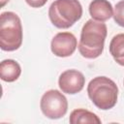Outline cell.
Masks as SVG:
<instances>
[{
  "label": "cell",
  "instance_id": "obj_6",
  "mask_svg": "<svg viewBox=\"0 0 124 124\" xmlns=\"http://www.w3.org/2000/svg\"><path fill=\"white\" fill-rule=\"evenodd\" d=\"M78 46V41L74 34L70 32L57 33L51 40L50 49L58 57L71 56Z\"/></svg>",
  "mask_w": 124,
  "mask_h": 124
},
{
  "label": "cell",
  "instance_id": "obj_4",
  "mask_svg": "<svg viewBox=\"0 0 124 124\" xmlns=\"http://www.w3.org/2000/svg\"><path fill=\"white\" fill-rule=\"evenodd\" d=\"M22 44V25L19 16L14 12H4L0 16V47L14 51Z\"/></svg>",
  "mask_w": 124,
  "mask_h": 124
},
{
  "label": "cell",
  "instance_id": "obj_3",
  "mask_svg": "<svg viewBox=\"0 0 124 124\" xmlns=\"http://www.w3.org/2000/svg\"><path fill=\"white\" fill-rule=\"evenodd\" d=\"M82 16V7L78 0H55L48 9L51 23L60 29L73 26Z\"/></svg>",
  "mask_w": 124,
  "mask_h": 124
},
{
  "label": "cell",
  "instance_id": "obj_11",
  "mask_svg": "<svg viewBox=\"0 0 124 124\" xmlns=\"http://www.w3.org/2000/svg\"><path fill=\"white\" fill-rule=\"evenodd\" d=\"M109 53L117 64L124 66V33L117 34L111 39Z\"/></svg>",
  "mask_w": 124,
  "mask_h": 124
},
{
  "label": "cell",
  "instance_id": "obj_8",
  "mask_svg": "<svg viewBox=\"0 0 124 124\" xmlns=\"http://www.w3.org/2000/svg\"><path fill=\"white\" fill-rule=\"evenodd\" d=\"M89 14L93 19L104 22L113 16V9L108 0H93L89 5Z\"/></svg>",
  "mask_w": 124,
  "mask_h": 124
},
{
  "label": "cell",
  "instance_id": "obj_12",
  "mask_svg": "<svg viewBox=\"0 0 124 124\" xmlns=\"http://www.w3.org/2000/svg\"><path fill=\"white\" fill-rule=\"evenodd\" d=\"M114 21L121 27H124V0L116 3L113 11Z\"/></svg>",
  "mask_w": 124,
  "mask_h": 124
},
{
  "label": "cell",
  "instance_id": "obj_13",
  "mask_svg": "<svg viewBox=\"0 0 124 124\" xmlns=\"http://www.w3.org/2000/svg\"><path fill=\"white\" fill-rule=\"evenodd\" d=\"M25 1L32 8H41L47 2V0H25Z\"/></svg>",
  "mask_w": 124,
  "mask_h": 124
},
{
  "label": "cell",
  "instance_id": "obj_15",
  "mask_svg": "<svg viewBox=\"0 0 124 124\" xmlns=\"http://www.w3.org/2000/svg\"><path fill=\"white\" fill-rule=\"evenodd\" d=\"M123 84H124V80H123Z\"/></svg>",
  "mask_w": 124,
  "mask_h": 124
},
{
  "label": "cell",
  "instance_id": "obj_1",
  "mask_svg": "<svg viewBox=\"0 0 124 124\" xmlns=\"http://www.w3.org/2000/svg\"><path fill=\"white\" fill-rule=\"evenodd\" d=\"M107 33V25L104 22L88 19L81 29L78 46L79 53L87 59L99 57L104 50Z\"/></svg>",
  "mask_w": 124,
  "mask_h": 124
},
{
  "label": "cell",
  "instance_id": "obj_9",
  "mask_svg": "<svg viewBox=\"0 0 124 124\" xmlns=\"http://www.w3.org/2000/svg\"><path fill=\"white\" fill-rule=\"evenodd\" d=\"M21 74L20 65L13 59H5L0 64V78L7 82L16 80Z\"/></svg>",
  "mask_w": 124,
  "mask_h": 124
},
{
  "label": "cell",
  "instance_id": "obj_10",
  "mask_svg": "<svg viewBox=\"0 0 124 124\" xmlns=\"http://www.w3.org/2000/svg\"><path fill=\"white\" fill-rule=\"evenodd\" d=\"M70 123L72 124H78V123H89V124H101V119L93 112L84 109V108H78L71 112Z\"/></svg>",
  "mask_w": 124,
  "mask_h": 124
},
{
  "label": "cell",
  "instance_id": "obj_2",
  "mask_svg": "<svg viewBox=\"0 0 124 124\" xmlns=\"http://www.w3.org/2000/svg\"><path fill=\"white\" fill-rule=\"evenodd\" d=\"M87 94L98 108L108 110L117 103L118 87L112 79L107 77H96L88 83Z\"/></svg>",
  "mask_w": 124,
  "mask_h": 124
},
{
  "label": "cell",
  "instance_id": "obj_14",
  "mask_svg": "<svg viewBox=\"0 0 124 124\" xmlns=\"http://www.w3.org/2000/svg\"><path fill=\"white\" fill-rule=\"evenodd\" d=\"M8 1H9V0H1V6L3 7V6L5 5V3H6V2H8Z\"/></svg>",
  "mask_w": 124,
  "mask_h": 124
},
{
  "label": "cell",
  "instance_id": "obj_5",
  "mask_svg": "<svg viewBox=\"0 0 124 124\" xmlns=\"http://www.w3.org/2000/svg\"><path fill=\"white\" fill-rule=\"evenodd\" d=\"M40 108L45 116L50 119L63 117L68 110V101L58 90L50 89L41 98Z\"/></svg>",
  "mask_w": 124,
  "mask_h": 124
},
{
  "label": "cell",
  "instance_id": "obj_7",
  "mask_svg": "<svg viewBox=\"0 0 124 124\" xmlns=\"http://www.w3.org/2000/svg\"><path fill=\"white\" fill-rule=\"evenodd\" d=\"M85 78L83 74L78 70L71 69L63 72L58 78V85L63 93L77 94L83 89Z\"/></svg>",
  "mask_w": 124,
  "mask_h": 124
}]
</instances>
